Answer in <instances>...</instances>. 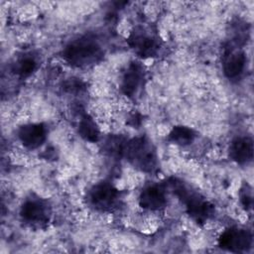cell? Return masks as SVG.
<instances>
[{
  "label": "cell",
  "instance_id": "3957f363",
  "mask_svg": "<svg viewBox=\"0 0 254 254\" xmlns=\"http://www.w3.org/2000/svg\"><path fill=\"white\" fill-rule=\"evenodd\" d=\"M123 157L137 170L154 173L158 169V154L152 141L145 136L127 140Z\"/></svg>",
  "mask_w": 254,
  "mask_h": 254
},
{
  "label": "cell",
  "instance_id": "ac0fdd59",
  "mask_svg": "<svg viewBox=\"0 0 254 254\" xmlns=\"http://www.w3.org/2000/svg\"><path fill=\"white\" fill-rule=\"evenodd\" d=\"M83 85L82 82L79 81L78 79H74V78H69L67 81H65L64 88L69 92V93H76L79 92L82 89Z\"/></svg>",
  "mask_w": 254,
  "mask_h": 254
},
{
  "label": "cell",
  "instance_id": "30bf717a",
  "mask_svg": "<svg viewBox=\"0 0 254 254\" xmlns=\"http://www.w3.org/2000/svg\"><path fill=\"white\" fill-rule=\"evenodd\" d=\"M47 133V127L43 123H27L19 128L18 138L25 148L35 150L46 142Z\"/></svg>",
  "mask_w": 254,
  "mask_h": 254
},
{
  "label": "cell",
  "instance_id": "277c9868",
  "mask_svg": "<svg viewBox=\"0 0 254 254\" xmlns=\"http://www.w3.org/2000/svg\"><path fill=\"white\" fill-rule=\"evenodd\" d=\"M129 48L143 59L157 57L161 50V40L156 32L145 26L135 27L127 38Z\"/></svg>",
  "mask_w": 254,
  "mask_h": 254
},
{
  "label": "cell",
  "instance_id": "7a4b0ae2",
  "mask_svg": "<svg viewBox=\"0 0 254 254\" xmlns=\"http://www.w3.org/2000/svg\"><path fill=\"white\" fill-rule=\"evenodd\" d=\"M167 185L173 193L185 204L187 213L194 222L203 224L213 215L214 206L181 180L172 178L168 181Z\"/></svg>",
  "mask_w": 254,
  "mask_h": 254
},
{
  "label": "cell",
  "instance_id": "2e32d148",
  "mask_svg": "<svg viewBox=\"0 0 254 254\" xmlns=\"http://www.w3.org/2000/svg\"><path fill=\"white\" fill-rule=\"evenodd\" d=\"M126 142L127 139L121 136L111 135L104 141L103 151L112 157H123Z\"/></svg>",
  "mask_w": 254,
  "mask_h": 254
},
{
  "label": "cell",
  "instance_id": "9c48e42d",
  "mask_svg": "<svg viewBox=\"0 0 254 254\" xmlns=\"http://www.w3.org/2000/svg\"><path fill=\"white\" fill-rule=\"evenodd\" d=\"M146 79L145 68L141 63L131 62L123 71L120 81L122 93L128 97H135L141 91Z\"/></svg>",
  "mask_w": 254,
  "mask_h": 254
},
{
  "label": "cell",
  "instance_id": "ba28073f",
  "mask_svg": "<svg viewBox=\"0 0 254 254\" xmlns=\"http://www.w3.org/2000/svg\"><path fill=\"white\" fill-rule=\"evenodd\" d=\"M252 233L240 227H229L225 229L218 238V246L230 252H246L252 247Z\"/></svg>",
  "mask_w": 254,
  "mask_h": 254
},
{
  "label": "cell",
  "instance_id": "6da1fadb",
  "mask_svg": "<svg viewBox=\"0 0 254 254\" xmlns=\"http://www.w3.org/2000/svg\"><path fill=\"white\" fill-rule=\"evenodd\" d=\"M64 61L74 67H88L103 58L99 40L91 34H84L69 41L63 50Z\"/></svg>",
  "mask_w": 254,
  "mask_h": 254
},
{
  "label": "cell",
  "instance_id": "5bb4252c",
  "mask_svg": "<svg viewBox=\"0 0 254 254\" xmlns=\"http://www.w3.org/2000/svg\"><path fill=\"white\" fill-rule=\"evenodd\" d=\"M196 137V133L194 132L193 129L183 126V125H178L172 128L168 135V141L178 145V146H188L191 144Z\"/></svg>",
  "mask_w": 254,
  "mask_h": 254
},
{
  "label": "cell",
  "instance_id": "9a60e30c",
  "mask_svg": "<svg viewBox=\"0 0 254 254\" xmlns=\"http://www.w3.org/2000/svg\"><path fill=\"white\" fill-rule=\"evenodd\" d=\"M38 61L32 55H24L20 57L13 64V71L21 78L30 76L37 68Z\"/></svg>",
  "mask_w": 254,
  "mask_h": 254
},
{
  "label": "cell",
  "instance_id": "4fadbf2b",
  "mask_svg": "<svg viewBox=\"0 0 254 254\" xmlns=\"http://www.w3.org/2000/svg\"><path fill=\"white\" fill-rule=\"evenodd\" d=\"M77 133L85 141L96 143L100 139V131L95 121L88 114H81L77 120Z\"/></svg>",
  "mask_w": 254,
  "mask_h": 254
},
{
  "label": "cell",
  "instance_id": "7c38bea8",
  "mask_svg": "<svg viewBox=\"0 0 254 254\" xmlns=\"http://www.w3.org/2000/svg\"><path fill=\"white\" fill-rule=\"evenodd\" d=\"M253 140L249 136L234 138L228 148V154L232 161L238 165H247L253 159Z\"/></svg>",
  "mask_w": 254,
  "mask_h": 254
},
{
  "label": "cell",
  "instance_id": "5b68a950",
  "mask_svg": "<svg viewBox=\"0 0 254 254\" xmlns=\"http://www.w3.org/2000/svg\"><path fill=\"white\" fill-rule=\"evenodd\" d=\"M87 203L97 211L106 212L115 209L120 200L119 190L109 182L93 185L87 192Z\"/></svg>",
  "mask_w": 254,
  "mask_h": 254
},
{
  "label": "cell",
  "instance_id": "e0dca14e",
  "mask_svg": "<svg viewBox=\"0 0 254 254\" xmlns=\"http://www.w3.org/2000/svg\"><path fill=\"white\" fill-rule=\"evenodd\" d=\"M239 197H240V202L244 207V209L251 210L252 204H253V196H252L251 188L247 184L241 188L239 192Z\"/></svg>",
  "mask_w": 254,
  "mask_h": 254
},
{
  "label": "cell",
  "instance_id": "8fae6325",
  "mask_svg": "<svg viewBox=\"0 0 254 254\" xmlns=\"http://www.w3.org/2000/svg\"><path fill=\"white\" fill-rule=\"evenodd\" d=\"M167 204L166 188L161 185L145 187L139 195V205L147 210H160Z\"/></svg>",
  "mask_w": 254,
  "mask_h": 254
},
{
  "label": "cell",
  "instance_id": "8992f818",
  "mask_svg": "<svg viewBox=\"0 0 254 254\" xmlns=\"http://www.w3.org/2000/svg\"><path fill=\"white\" fill-rule=\"evenodd\" d=\"M52 207L40 196H30L24 200L20 208V217L23 222L32 227H43L51 220Z\"/></svg>",
  "mask_w": 254,
  "mask_h": 254
},
{
  "label": "cell",
  "instance_id": "52a82bcc",
  "mask_svg": "<svg viewBox=\"0 0 254 254\" xmlns=\"http://www.w3.org/2000/svg\"><path fill=\"white\" fill-rule=\"evenodd\" d=\"M247 65L246 54L241 48L228 45L222 56V71L229 80L239 79L245 72Z\"/></svg>",
  "mask_w": 254,
  "mask_h": 254
}]
</instances>
